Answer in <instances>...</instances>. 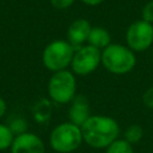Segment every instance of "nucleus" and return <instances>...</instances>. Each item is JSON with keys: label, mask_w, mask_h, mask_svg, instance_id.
Listing matches in <instances>:
<instances>
[{"label": "nucleus", "mask_w": 153, "mask_h": 153, "mask_svg": "<svg viewBox=\"0 0 153 153\" xmlns=\"http://www.w3.org/2000/svg\"><path fill=\"white\" fill-rule=\"evenodd\" d=\"M80 1L87 6H98L102 2H104L105 0H80Z\"/></svg>", "instance_id": "obj_19"}, {"label": "nucleus", "mask_w": 153, "mask_h": 153, "mask_svg": "<svg viewBox=\"0 0 153 153\" xmlns=\"http://www.w3.org/2000/svg\"><path fill=\"white\" fill-rule=\"evenodd\" d=\"M142 136H143V129L139 124H131L124 131V140L130 145H135L140 142Z\"/></svg>", "instance_id": "obj_12"}, {"label": "nucleus", "mask_w": 153, "mask_h": 153, "mask_svg": "<svg viewBox=\"0 0 153 153\" xmlns=\"http://www.w3.org/2000/svg\"><path fill=\"white\" fill-rule=\"evenodd\" d=\"M99 63H102V50L90 44H84L75 49L71 67L74 74L87 75L96 71Z\"/></svg>", "instance_id": "obj_6"}, {"label": "nucleus", "mask_w": 153, "mask_h": 153, "mask_svg": "<svg viewBox=\"0 0 153 153\" xmlns=\"http://www.w3.org/2000/svg\"><path fill=\"white\" fill-rule=\"evenodd\" d=\"M91 29L92 26L88 20L84 18L75 19L67 29V41L74 47V49H78L87 42Z\"/></svg>", "instance_id": "obj_9"}, {"label": "nucleus", "mask_w": 153, "mask_h": 153, "mask_svg": "<svg viewBox=\"0 0 153 153\" xmlns=\"http://www.w3.org/2000/svg\"><path fill=\"white\" fill-rule=\"evenodd\" d=\"M14 134L10 129L8 126L0 123V151L11 148V145L14 140Z\"/></svg>", "instance_id": "obj_14"}, {"label": "nucleus", "mask_w": 153, "mask_h": 153, "mask_svg": "<svg viewBox=\"0 0 153 153\" xmlns=\"http://www.w3.org/2000/svg\"><path fill=\"white\" fill-rule=\"evenodd\" d=\"M6 110H7L6 102H5V99H4V98H1V97H0V118H1V117L5 115Z\"/></svg>", "instance_id": "obj_20"}, {"label": "nucleus", "mask_w": 153, "mask_h": 153, "mask_svg": "<svg viewBox=\"0 0 153 153\" xmlns=\"http://www.w3.org/2000/svg\"><path fill=\"white\" fill-rule=\"evenodd\" d=\"M10 129L12 130V133L14 135H19V134H23L25 133V129H26V123L24 120L22 118H16L11 126H10Z\"/></svg>", "instance_id": "obj_16"}, {"label": "nucleus", "mask_w": 153, "mask_h": 153, "mask_svg": "<svg viewBox=\"0 0 153 153\" xmlns=\"http://www.w3.org/2000/svg\"><path fill=\"white\" fill-rule=\"evenodd\" d=\"M87 44L103 50L109 44H111V36L109 31L102 26H94L91 29V32L87 38Z\"/></svg>", "instance_id": "obj_11"}, {"label": "nucleus", "mask_w": 153, "mask_h": 153, "mask_svg": "<svg viewBox=\"0 0 153 153\" xmlns=\"http://www.w3.org/2000/svg\"><path fill=\"white\" fill-rule=\"evenodd\" d=\"M74 1L75 0H50V4L54 8L66 10V8H69L74 4Z\"/></svg>", "instance_id": "obj_17"}, {"label": "nucleus", "mask_w": 153, "mask_h": 153, "mask_svg": "<svg viewBox=\"0 0 153 153\" xmlns=\"http://www.w3.org/2000/svg\"><path fill=\"white\" fill-rule=\"evenodd\" d=\"M80 129L82 140L93 148H106L117 140L120 134L117 122L109 116L102 115L90 116Z\"/></svg>", "instance_id": "obj_1"}, {"label": "nucleus", "mask_w": 153, "mask_h": 153, "mask_svg": "<svg viewBox=\"0 0 153 153\" xmlns=\"http://www.w3.org/2000/svg\"><path fill=\"white\" fill-rule=\"evenodd\" d=\"M141 19L153 24V0L147 1L141 10Z\"/></svg>", "instance_id": "obj_15"}, {"label": "nucleus", "mask_w": 153, "mask_h": 153, "mask_svg": "<svg viewBox=\"0 0 153 153\" xmlns=\"http://www.w3.org/2000/svg\"><path fill=\"white\" fill-rule=\"evenodd\" d=\"M102 65L110 73L126 74L136 65L135 53L120 43H111L102 50Z\"/></svg>", "instance_id": "obj_2"}, {"label": "nucleus", "mask_w": 153, "mask_h": 153, "mask_svg": "<svg viewBox=\"0 0 153 153\" xmlns=\"http://www.w3.org/2000/svg\"><path fill=\"white\" fill-rule=\"evenodd\" d=\"M90 117V108L85 97L75 96L73 99V104L69 109V120L73 124L81 127L84 122Z\"/></svg>", "instance_id": "obj_10"}, {"label": "nucleus", "mask_w": 153, "mask_h": 153, "mask_svg": "<svg viewBox=\"0 0 153 153\" xmlns=\"http://www.w3.org/2000/svg\"><path fill=\"white\" fill-rule=\"evenodd\" d=\"M127 45L135 51H145L153 44V24L142 19L133 22L126 32Z\"/></svg>", "instance_id": "obj_7"}, {"label": "nucleus", "mask_w": 153, "mask_h": 153, "mask_svg": "<svg viewBox=\"0 0 153 153\" xmlns=\"http://www.w3.org/2000/svg\"><path fill=\"white\" fill-rule=\"evenodd\" d=\"M76 92V80L73 72L67 69L54 72L48 81V94L59 104H66L74 99Z\"/></svg>", "instance_id": "obj_5"}, {"label": "nucleus", "mask_w": 153, "mask_h": 153, "mask_svg": "<svg viewBox=\"0 0 153 153\" xmlns=\"http://www.w3.org/2000/svg\"><path fill=\"white\" fill-rule=\"evenodd\" d=\"M106 153H134V151L133 145L127 142L124 139H117L106 147Z\"/></svg>", "instance_id": "obj_13"}, {"label": "nucleus", "mask_w": 153, "mask_h": 153, "mask_svg": "<svg viewBox=\"0 0 153 153\" xmlns=\"http://www.w3.org/2000/svg\"><path fill=\"white\" fill-rule=\"evenodd\" d=\"M142 102L143 104L149 108V109H153V86L149 87L142 96Z\"/></svg>", "instance_id": "obj_18"}, {"label": "nucleus", "mask_w": 153, "mask_h": 153, "mask_svg": "<svg viewBox=\"0 0 153 153\" xmlns=\"http://www.w3.org/2000/svg\"><path fill=\"white\" fill-rule=\"evenodd\" d=\"M82 141L80 127L72 122H65L56 126L49 136L51 148L59 153H71L79 148Z\"/></svg>", "instance_id": "obj_4"}, {"label": "nucleus", "mask_w": 153, "mask_h": 153, "mask_svg": "<svg viewBox=\"0 0 153 153\" xmlns=\"http://www.w3.org/2000/svg\"><path fill=\"white\" fill-rule=\"evenodd\" d=\"M11 153H45V147L41 137L25 131L14 136L11 145Z\"/></svg>", "instance_id": "obj_8"}, {"label": "nucleus", "mask_w": 153, "mask_h": 153, "mask_svg": "<svg viewBox=\"0 0 153 153\" xmlns=\"http://www.w3.org/2000/svg\"><path fill=\"white\" fill-rule=\"evenodd\" d=\"M74 47L65 39H55L47 44L42 54V61L47 69L51 72H59L67 69L71 66L73 55H74Z\"/></svg>", "instance_id": "obj_3"}]
</instances>
